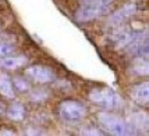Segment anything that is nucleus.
<instances>
[{
	"label": "nucleus",
	"instance_id": "obj_1",
	"mask_svg": "<svg viewBox=\"0 0 149 136\" xmlns=\"http://www.w3.org/2000/svg\"><path fill=\"white\" fill-rule=\"evenodd\" d=\"M97 118L102 128L113 135L127 136L134 134L128 122L112 113L100 112L98 114Z\"/></svg>",
	"mask_w": 149,
	"mask_h": 136
},
{
	"label": "nucleus",
	"instance_id": "obj_2",
	"mask_svg": "<svg viewBox=\"0 0 149 136\" xmlns=\"http://www.w3.org/2000/svg\"><path fill=\"white\" fill-rule=\"evenodd\" d=\"M89 100L95 105L107 109H120L123 107L122 98L108 87H96L89 93Z\"/></svg>",
	"mask_w": 149,
	"mask_h": 136
},
{
	"label": "nucleus",
	"instance_id": "obj_3",
	"mask_svg": "<svg viewBox=\"0 0 149 136\" xmlns=\"http://www.w3.org/2000/svg\"><path fill=\"white\" fill-rule=\"evenodd\" d=\"M113 0H82L75 17L79 22H88L103 15Z\"/></svg>",
	"mask_w": 149,
	"mask_h": 136
},
{
	"label": "nucleus",
	"instance_id": "obj_4",
	"mask_svg": "<svg viewBox=\"0 0 149 136\" xmlns=\"http://www.w3.org/2000/svg\"><path fill=\"white\" fill-rule=\"evenodd\" d=\"M58 113L64 121L74 123L85 118L86 109L79 102L75 100H65L60 104Z\"/></svg>",
	"mask_w": 149,
	"mask_h": 136
},
{
	"label": "nucleus",
	"instance_id": "obj_5",
	"mask_svg": "<svg viewBox=\"0 0 149 136\" xmlns=\"http://www.w3.org/2000/svg\"><path fill=\"white\" fill-rule=\"evenodd\" d=\"M141 32V31H134L128 29H122L113 33L111 37V40L115 47L120 49H127L132 45V43L138 38Z\"/></svg>",
	"mask_w": 149,
	"mask_h": 136
},
{
	"label": "nucleus",
	"instance_id": "obj_6",
	"mask_svg": "<svg viewBox=\"0 0 149 136\" xmlns=\"http://www.w3.org/2000/svg\"><path fill=\"white\" fill-rule=\"evenodd\" d=\"M138 10L137 4L135 3H127L125 4L123 7L116 10L114 13H113L109 19H108V24L112 26L119 25L125 21H127L128 18H130L132 16H134Z\"/></svg>",
	"mask_w": 149,
	"mask_h": 136
},
{
	"label": "nucleus",
	"instance_id": "obj_7",
	"mask_svg": "<svg viewBox=\"0 0 149 136\" xmlns=\"http://www.w3.org/2000/svg\"><path fill=\"white\" fill-rule=\"evenodd\" d=\"M25 72L29 77L39 83H48L54 80L53 72L44 66H31L28 67Z\"/></svg>",
	"mask_w": 149,
	"mask_h": 136
},
{
	"label": "nucleus",
	"instance_id": "obj_8",
	"mask_svg": "<svg viewBox=\"0 0 149 136\" xmlns=\"http://www.w3.org/2000/svg\"><path fill=\"white\" fill-rule=\"evenodd\" d=\"M133 100L141 106H147L149 102V83H140L133 87L130 93Z\"/></svg>",
	"mask_w": 149,
	"mask_h": 136
},
{
	"label": "nucleus",
	"instance_id": "obj_9",
	"mask_svg": "<svg viewBox=\"0 0 149 136\" xmlns=\"http://www.w3.org/2000/svg\"><path fill=\"white\" fill-rule=\"evenodd\" d=\"M28 59L24 56H6L0 59V67L7 70H14L26 65Z\"/></svg>",
	"mask_w": 149,
	"mask_h": 136
},
{
	"label": "nucleus",
	"instance_id": "obj_10",
	"mask_svg": "<svg viewBox=\"0 0 149 136\" xmlns=\"http://www.w3.org/2000/svg\"><path fill=\"white\" fill-rule=\"evenodd\" d=\"M129 125L133 130L137 131H148V117L145 113H136L132 114ZM135 133V131H134Z\"/></svg>",
	"mask_w": 149,
	"mask_h": 136
},
{
	"label": "nucleus",
	"instance_id": "obj_11",
	"mask_svg": "<svg viewBox=\"0 0 149 136\" xmlns=\"http://www.w3.org/2000/svg\"><path fill=\"white\" fill-rule=\"evenodd\" d=\"M131 71L138 76H147L149 73V64L147 57H136L131 66Z\"/></svg>",
	"mask_w": 149,
	"mask_h": 136
},
{
	"label": "nucleus",
	"instance_id": "obj_12",
	"mask_svg": "<svg viewBox=\"0 0 149 136\" xmlns=\"http://www.w3.org/2000/svg\"><path fill=\"white\" fill-rule=\"evenodd\" d=\"M0 93L7 99H13L15 93L10 78L3 73H0Z\"/></svg>",
	"mask_w": 149,
	"mask_h": 136
},
{
	"label": "nucleus",
	"instance_id": "obj_13",
	"mask_svg": "<svg viewBox=\"0 0 149 136\" xmlns=\"http://www.w3.org/2000/svg\"><path fill=\"white\" fill-rule=\"evenodd\" d=\"M24 107L19 103H13L7 110V116L9 119L14 121H22L24 117Z\"/></svg>",
	"mask_w": 149,
	"mask_h": 136
},
{
	"label": "nucleus",
	"instance_id": "obj_14",
	"mask_svg": "<svg viewBox=\"0 0 149 136\" xmlns=\"http://www.w3.org/2000/svg\"><path fill=\"white\" fill-rule=\"evenodd\" d=\"M49 97V93L45 89H35L31 92L30 99L33 102H43L45 101Z\"/></svg>",
	"mask_w": 149,
	"mask_h": 136
},
{
	"label": "nucleus",
	"instance_id": "obj_15",
	"mask_svg": "<svg viewBox=\"0 0 149 136\" xmlns=\"http://www.w3.org/2000/svg\"><path fill=\"white\" fill-rule=\"evenodd\" d=\"M15 50V46L13 44L10 42L2 41L0 42V57H6L12 53Z\"/></svg>",
	"mask_w": 149,
	"mask_h": 136
},
{
	"label": "nucleus",
	"instance_id": "obj_16",
	"mask_svg": "<svg viewBox=\"0 0 149 136\" xmlns=\"http://www.w3.org/2000/svg\"><path fill=\"white\" fill-rule=\"evenodd\" d=\"M13 83H14V86L18 90V91H26L29 89V83L24 80L23 78H20V77H17L14 79L13 80Z\"/></svg>",
	"mask_w": 149,
	"mask_h": 136
},
{
	"label": "nucleus",
	"instance_id": "obj_17",
	"mask_svg": "<svg viewBox=\"0 0 149 136\" xmlns=\"http://www.w3.org/2000/svg\"><path fill=\"white\" fill-rule=\"evenodd\" d=\"M81 134L83 135H102V133L100 131H99L96 128H86L84 129H82Z\"/></svg>",
	"mask_w": 149,
	"mask_h": 136
},
{
	"label": "nucleus",
	"instance_id": "obj_18",
	"mask_svg": "<svg viewBox=\"0 0 149 136\" xmlns=\"http://www.w3.org/2000/svg\"><path fill=\"white\" fill-rule=\"evenodd\" d=\"M15 135V134L12 131H9V130H6V129L2 130L0 132V135Z\"/></svg>",
	"mask_w": 149,
	"mask_h": 136
},
{
	"label": "nucleus",
	"instance_id": "obj_19",
	"mask_svg": "<svg viewBox=\"0 0 149 136\" xmlns=\"http://www.w3.org/2000/svg\"><path fill=\"white\" fill-rule=\"evenodd\" d=\"M4 114V106L0 102V116L3 115Z\"/></svg>",
	"mask_w": 149,
	"mask_h": 136
}]
</instances>
